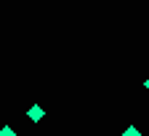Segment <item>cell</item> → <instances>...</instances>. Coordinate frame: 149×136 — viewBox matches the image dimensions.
I'll return each instance as SVG.
<instances>
[{
  "label": "cell",
  "mask_w": 149,
  "mask_h": 136,
  "mask_svg": "<svg viewBox=\"0 0 149 136\" xmlns=\"http://www.w3.org/2000/svg\"><path fill=\"white\" fill-rule=\"evenodd\" d=\"M0 136H16V133H13L11 125H3V128H0Z\"/></svg>",
  "instance_id": "obj_2"
},
{
  "label": "cell",
  "mask_w": 149,
  "mask_h": 136,
  "mask_svg": "<svg viewBox=\"0 0 149 136\" xmlns=\"http://www.w3.org/2000/svg\"><path fill=\"white\" fill-rule=\"evenodd\" d=\"M27 115H29V120H32V123H40V120H43V107H40V104H32Z\"/></svg>",
  "instance_id": "obj_1"
},
{
  "label": "cell",
  "mask_w": 149,
  "mask_h": 136,
  "mask_svg": "<svg viewBox=\"0 0 149 136\" xmlns=\"http://www.w3.org/2000/svg\"><path fill=\"white\" fill-rule=\"evenodd\" d=\"M123 136H139V128H136V125H130V128H125Z\"/></svg>",
  "instance_id": "obj_3"
},
{
  "label": "cell",
  "mask_w": 149,
  "mask_h": 136,
  "mask_svg": "<svg viewBox=\"0 0 149 136\" xmlns=\"http://www.w3.org/2000/svg\"><path fill=\"white\" fill-rule=\"evenodd\" d=\"M144 86H146V88H149V77H146V83H144Z\"/></svg>",
  "instance_id": "obj_4"
}]
</instances>
